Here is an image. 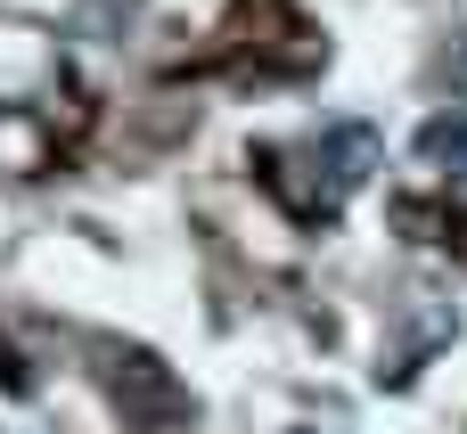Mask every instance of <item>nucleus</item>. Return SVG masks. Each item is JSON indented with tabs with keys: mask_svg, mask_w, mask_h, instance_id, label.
<instances>
[{
	"mask_svg": "<svg viewBox=\"0 0 467 434\" xmlns=\"http://www.w3.org/2000/svg\"><path fill=\"white\" fill-rule=\"evenodd\" d=\"M427 156H443V164L460 156L467 164V123H427Z\"/></svg>",
	"mask_w": 467,
	"mask_h": 434,
	"instance_id": "1",
	"label": "nucleus"
}]
</instances>
